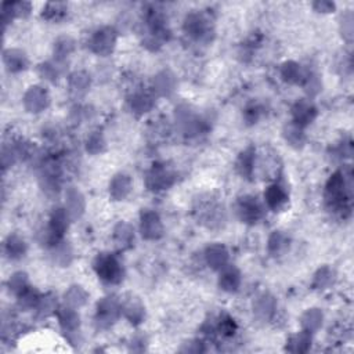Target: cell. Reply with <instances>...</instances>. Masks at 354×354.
<instances>
[{
	"instance_id": "cell-15",
	"label": "cell",
	"mask_w": 354,
	"mask_h": 354,
	"mask_svg": "<svg viewBox=\"0 0 354 354\" xmlns=\"http://www.w3.org/2000/svg\"><path fill=\"white\" fill-rule=\"evenodd\" d=\"M88 86V76H85L83 73H75L72 76V79H71V88H72L73 91H83V90H86Z\"/></svg>"
},
{
	"instance_id": "cell-22",
	"label": "cell",
	"mask_w": 354,
	"mask_h": 354,
	"mask_svg": "<svg viewBox=\"0 0 354 354\" xmlns=\"http://www.w3.org/2000/svg\"><path fill=\"white\" fill-rule=\"evenodd\" d=\"M343 35H347V38L353 35V17L350 13L343 17Z\"/></svg>"
},
{
	"instance_id": "cell-12",
	"label": "cell",
	"mask_w": 354,
	"mask_h": 354,
	"mask_svg": "<svg viewBox=\"0 0 354 354\" xmlns=\"http://www.w3.org/2000/svg\"><path fill=\"white\" fill-rule=\"evenodd\" d=\"M41 88H32L29 96L31 98H35V101H32V110H35V112H39V110H42L43 107H46V103H47V94L46 91L43 90H39Z\"/></svg>"
},
{
	"instance_id": "cell-7",
	"label": "cell",
	"mask_w": 354,
	"mask_h": 354,
	"mask_svg": "<svg viewBox=\"0 0 354 354\" xmlns=\"http://www.w3.org/2000/svg\"><path fill=\"white\" fill-rule=\"evenodd\" d=\"M315 110L310 104H298V107L295 108L293 115H295V121L298 123L299 126H302L303 123H307L313 119Z\"/></svg>"
},
{
	"instance_id": "cell-2",
	"label": "cell",
	"mask_w": 354,
	"mask_h": 354,
	"mask_svg": "<svg viewBox=\"0 0 354 354\" xmlns=\"http://www.w3.org/2000/svg\"><path fill=\"white\" fill-rule=\"evenodd\" d=\"M115 44V32L110 28H103L93 36L91 47L98 54H108Z\"/></svg>"
},
{
	"instance_id": "cell-1",
	"label": "cell",
	"mask_w": 354,
	"mask_h": 354,
	"mask_svg": "<svg viewBox=\"0 0 354 354\" xmlns=\"http://www.w3.org/2000/svg\"><path fill=\"white\" fill-rule=\"evenodd\" d=\"M98 275L107 282H118L122 278V267L118 260L112 256H101L98 258L96 266Z\"/></svg>"
},
{
	"instance_id": "cell-13",
	"label": "cell",
	"mask_w": 354,
	"mask_h": 354,
	"mask_svg": "<svg viewBox=\"0 0 354 354\" xmlns=\"http://www.w3.org/2000/svg\"><path fill=\"white\" fill-rule=\"evenodd\" d=\"M65 298L68 299V303L73 307L82 306L86 300V295L85 292L79 288V287H73L72 289H69L68 295H65Z\"/></svg>"
},
{
	"instance_id": "cell-23",
	"label": "cell",
	"mask_w": 354,
	"mask_h": 354,
	"mask_svg": "<svg viewBox=\"0 0 354 354\" xmlns=\"http://www.w3.org/2000/svg\"><path fill=\"white\" fill-rule=\"evenodd\" d=\"M331 275H332V273H331L328 268H324V270H321L320 274L317 275V281H318V285H320V287H324L327 281H328V284H330V282L332 281Z\"/></svg>"
},
{
	"instance_id": "cell-3",
	"label": "cell",
	"mask_w": 354,
	"mask_h": 354,
	"mask_svg": "<svg viewBox=\"0 0 354 354\" xmlns=\"http://www.w3.org/2000/svg\"><path fill=\"white\" fill-rule=\"evenodd\" d=\"M141 231L143 235L147 238H156L162 231L161 223H159V219L156 218V215L153 213H147L144 218H143V223H141Z\"/></svg>"
},
{
	"instance_id": "cell-4",
	"label": "cell",
	"mask_w": 354,
	"mask_h": 354,
	"mask_svg": "<svg viewBox=\"0 0 354 354\" xmlns=\"http://www.w3.org/2000/svg\"><path fill=\"white\" fill-rule=\"evenodd\" d=\"M287 199H288L287 193L280 185H271L266 193V201L268 203V206L273 209H280L281 206L285 205Z\"/></svg>"
},
{
	"instance_id": "cell-19",
	"label": "cell",
	"mask_w": 354,
	"mask_h": 354,
	"mask_svg": "<svg viewBox=\"0 0 354 354\" xmlns=\"http://www.w3.org/2000/svg\"><path fill=\"white\" fill-rule=\"evenodd\" d=\"M116 237H118V241L121 242V245H126L128 242L132 241V230L128 224H121L116 228Z\"/></svg>"
},
{
	"instance_id": "cell-9",
	"label": "cell",
	"mask_w": 354,
	"mask_h": 354,
	"mask_svg": "<svg viewBox=\"0 0 354 354\" xmlns=\"http://www.w3.org/2000/svg\"><path fill=\"white\" fill-rule=\"evenodd\" d=\"M66 205H68V215L71 216H79L83 212V198L78 191H71L68 194V199H66Z\"/></svg>"
},
{
	"instance_id": "cell-24",
	"label": "cell",
	"mask_w": 354,
	"mask_h": 354,
	"mask_svg": "<svg viewBox=\"0 0 354 354\" xmlns=\"http://www.w3.org/2000/svg\"><path fill=\"white\" fill-rule=\"evenodd\" d=\"M314 7L317 8L318 11H322V13H330L335 8V4L330 3V1H318V3L314 4Z\"/></svg>"
},
{
	"instance_id": "cell-21",
	"label": "cell",
	"mask_w": 354,
	"mask_h": 354,
	"mask_svg": "<svg viewBox=\"0 0 354 354\" xmlns=\"http://www.w3.org/2000/svg\"><path fill=\"white\" fill-rule=\"evenodd\" d=\"M288 132H289V133H287V138L289 140L290 143H295V144L302 143V132H300V126H299V125L290 126Z\"/></svg>"
},
{
	"instance_id": "cell-6",
	"label": "cell",
	"mask_w": 354,
	"mask_h": 354,
	"mask_svg": "<svg viewBox=\"0 0 354 354\" xmlns=\"http://www.w3.org/2000/svg\"><path fill=\"white\" fill-rule=\"evenodd\" d=\"M187 31L191 33L193 36H203L206 33V24H205V20L199 16H190V18H187Z\"/></svg>"
},
{
	"instance_id": "cell-14",
	"label": "cell",
	"mask_w": 354,
	"mask_h": 354,
	"mask_svg": "<svg viewBox=\"0 0 354 354\" xmlns=\"http://www.w3.org/2000/svg\"><path fill=\"white\" fill-rule=\"evenodd\" d=\"M61 324L68 330H73L79 325V317L76 315V313H73V310H66L61 315Z\"/></svg>"
},
{
	"instance_id": "cell-17",
	"label": "cell",
	"mask_w": 354,
	"mask_h": 354,
	"mask_svg": "<svg viewBox=\"0 0 354 354\" xmlns=\"http://www.w3.org/2000/svg\"><path fill=\"white\" fill-rule=\"evenodd\" d=\"M132 107H134L137 111H147L151 107V98L147 94H137L134 100L132 101Z\"/></svg>"
},
{
	"instance_id": "cell-10",
	"label": "cell",
	"mask_w": 354,
	"mask_h": 354,
	"mask_svg": "<svg viewBox=\"0 0 354 354\" xmlns=\"http://www.w3.org/2000/svg\"><path fill=\"white\" fill-rule=\"evenodd\" d=\"M220 285H223V288L227 290H235L240 285V274L235 270H227L220 278Z\"/></svg>"
},
{
	"instance_id": "cell-11",
	"label": "cell",
	"mask_w": 354,
	"mask_h": 354,
	"mask_svg": "<svg viewBox=\"0 0 354 354\" xmlns=\"http://www.w3.org/2000/svg\"><path fill=\"white\" fill-rule=\"evenodd\" d=\"M225 260H227V253L223 248H220V246L210 248L208 252V262L210 265H213V267H223Z\"/></svg>"
},
{
	"instance_id": "cell-8",
	"label": "cell",
	"mask_w": 354,
	"mask_h": 354,
	"mask_svg": "<svg viewBox=\"0 0 354 354\" xmlns=\"http://www.w3.org/2000/svg\"><path fill=\"white\" fill-rule=\"evenodd\" d=\"M130 190V181L126 176H116L111 184V193L115 198H123Z\"/></svg>"
},
{
	"instance_id": "cell-20",
	"label": "cell",
	"mask_w": 354,
	"mask_h": 354,
	"mask_svg": "<svg viewBox=\"0 0 354 354\" xmlns=\"http://www.w3.org/2000/svg\"><path fill=\"white\" fill-rule=\"evenodd\" d=\"M284 76L288 79V81H296L299 76H300V71H299V66L296 64H287L284 66Z\"/></svg>"
},
{
	"instance_id": "cell-18",
	"label": "cell",
	"mask_w": 354,
	"mask_h": 354,
	"mask_svg": "<svg viewBox=\"0 0 354 354\" xmlns=\"http://www.w3.org/2000/svg\"><path fill=\"white\" fill-rule=\"evenodd\" d=\"M322 321V315L318 311H309L305 317V325H307L309 330H313V328H318L320 324Z\"/></svg>"
},
{
	"instance_id": "cell-5",
	"label": "cell",
	"mask_w": 354,
	"mask_h": 354,
	"mask_svg": "<svg viewBox=\"0 0 354 354\" xmlns=\"http://www.w3.org/2000/svg\"><path fill=\"white\" fill-rule=\"evenodd\" d=\"M260 206L258 205V202L252 198H246L243 199L241 203V208H240V212H241L242 219L245 220H249V221H255L258 220L259 216H260Z\"/></svg>"
},
{
	"instance_id": "cell-16",
	"label": "cell",
	"mask_w": 354,
	"mask_h": 354,
	"mask_svg": "<svg viewBox=\"0 0 354 354\" xmlns=\"http://www.w3.org/2000/svg\"><path fill=\"white\" fill-rule=\"evenodd\" d=\"M73 50V42L69 38H64V39H60L57 42L56 44V51L58 53V57L68 56L71 51Z\"/></svg>"
}]
</instances>
